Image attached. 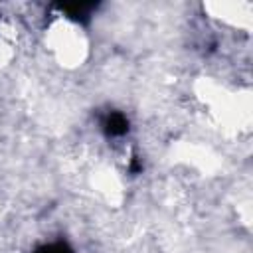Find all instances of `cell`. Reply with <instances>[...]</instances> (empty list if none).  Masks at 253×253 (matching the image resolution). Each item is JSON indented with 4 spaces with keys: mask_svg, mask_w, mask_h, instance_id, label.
Returning a JSON list of instances; mask_svg holds the SVG:
<instances>
[{
    "mask_svg": "<svg viewBox=\"0 0 253 253\" xmlns=\"http://www.w3.org/2000/svg\"><path fill=\"white\" fill-rule=\"evenodd\" d=\"M83 26H77L59 16V22L51 28V47L63 63H79L85 53V40L81 34Z\"/></svg>",
    "mask_w": 253,
    "mask_h": 253,
    "instance_id": "6da1fadb",
    "label": "cell"
},
{
    "mask_svg": "<svg viewBox=\"0 0 253 253\" xmlns=\"http://www.w3.org/2000/svg\"><path fill=\"white\" fill-rule=\"evenodd\" d=\"M103 130L109 136H125L128 132V119L121 111H109L103 119Z\"/></svg>",
    "mask_w": 253,
    "mask_h": 253,
    "instance_id": "7a4b0ae2",
    "label": "cell"
},
{
    "mask_svg": "<svg viewBox=\"0 0 253 253\" xmlns=\"http://www.w3.org/2000/svg\"><path fill=\"white\" fill-rule=\"evenodd\" d=\"M34 253H75V251L65 241H49V243L40 245Z\"/></svg>",
    "mask_w": 253,
    "mask_h": 253,
    "instance_id": "3957f363",
    "label": "cell"
},
{
    "mask_svg": "<svg viewBox=\"0 0 253 253\" xmlns=\"http://www.w3.org/2000/svg\"><path fill=\"white\" fill-rule=\"evenodd\" d=\"M0 40H2V38H0Z\"/></svg>",
    "mask_w": 253,
    "mask_h": 253,
    "instance_id": "277c9868",
    "label": "cell"
}]
</instances>
